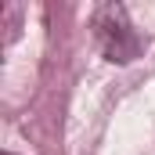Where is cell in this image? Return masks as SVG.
<instances>
[{
  "instance_id": "obj_1",
  "label": "cell",
  "mask_w": 155,
  "mask_h": 155,
  "mask_svg": "<svg viewBox=\"0 0 155 155\" xmlns=\"http://www.w3.org/2000/svg\"><path fill=\"white\" fill-rule=\"evenodd\" d=\"M94 36H97V47H101V54L108 61L126 65V61H134L141 54V36L134 33L130 15H126L123 4L97 7V15H94Z\"/></svg>"
}]
</instances>
